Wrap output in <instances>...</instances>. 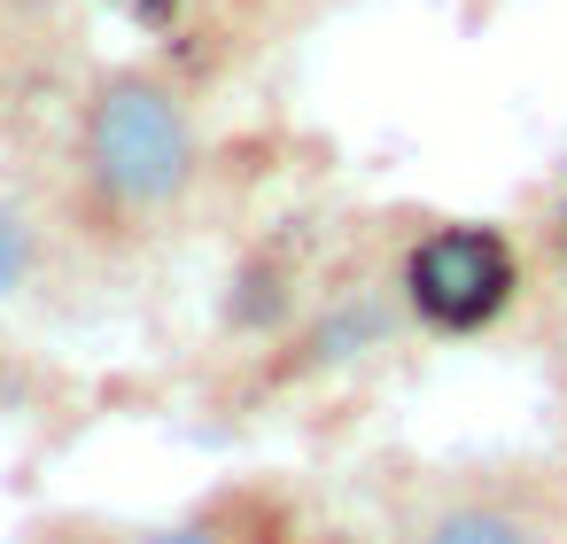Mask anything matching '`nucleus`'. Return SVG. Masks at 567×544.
Wrapping results in <instances>:
<instances>
[{
  "mask_svg": "<svg viewBox=\"0 0 567 544\" xmlns=\"http://www.w3.org/2000/svg\"><path fill=\"white\" fill-rule=\"evenodd\" d=\"M79 164H86V187L110 211H125V218L172 211L203 172V133H195L187 94L156 71H110L86 94Z\"/></svg>",
  "mask_w": 567,
  "mask_h": 544,
  "instance_id": "f257e3e1",
  "label": "nucleus"
},
{
  "mask_svg": "<svg viewBox=\"0 0 567 544\" xmlns=\"http://www.w3.org/2000/svg\"><path fill=\"white\" fill-rule=\"evenodd\" d=\"M420 544H544V528H536L520 505H497V497H458V505H443V513L420 528Z\"/></svg>",
  "mask_w": 567,
  "mask_h": 544,
  "instance_id": "7ed1b4c3",
  "label": "nucleus"
},
{
  "mask_svg": "<svg viewBox=\"0 0 567 544\" xmlns=\"http://www.w3.org/2000/svg\"><path fill=\"white\" fill-rule=\"evenodd\" d=\"M141 544H234V528H226L218 513H187V521H172V528H148Z\"/></svg>",
  "mask_w": 567,
  "mask_h": 544,
  "instance_id": "423d86ee",
  "label": "nucleus"
},
{
  "mask_svg": "<svg viewBox=\"0 0 567 544\" xmlns=\"http://www.w3.org/2000/svg\"><path fill=\"white\" fill-rule=\"evenodd\" d=\"M373 342H381V311H373V304H342V311L311 335V350H319L327 366H334V358H358V350H373Z\"/></svg>",
  "mask_w": 567,
  "mask_h": 544,
  "instance_id": "20e7f679",
  "label": "nucleus"
},
{
  "mask_svg": "<svg viewBox=\"0 0 567 544\" xmlns=\"http://www.w3.org/2000/svg\"><path fill=\"white\" fill-rule=\"evenodd\" d=\"M32 257H40V249H32V226L0 203V296H17V288L32 280Z\"/></svg>",
  "mask_w": 567,
  "mask_h": 544,
  "instance_id": "39448f33",
  "label": "nucleus"
},
{
  "mask_svg": "<svg viewBox=\"0 0 567 544\" xmlns=\"http://www.w3.org/2000/svg\"><path fill=\"white\" fill-rule=\"evenodd\" d=\"M544 234H551V249H559V265H567V179H559V195H551V211H544Z\"/></svg>",
  "mask_w": 567,
  "mask_h": 544,
  "instance_id": "0eeeda50",
  "label": "nucleus"
},
{
  "mask_svg": "<svg viewBox=\"0 0 567 544\" xmlns=\"http://www.w3.org/2000/svg\"><path fill=\"white\" fill-rule=\"evenodd\" d=\"M404 311L435 335H482L520 296V249L497 226H435L396 265Z\"/></svg>",
  "mask_w": 567,
  "mask_h": 544,
  "instance_id": "f03ea898",
  "label": "nucleus"
},
{
  "mask_svg": "<svg viewBox=\"0 0 567 544\" xmlns=\"http://www.w3.org/2000/svg\"><path fill=\"white\" fill-rule=\"evenodd\" d=\"M117 9H125V17H141V24H164L179 0H117Z\"/></svg>",
  "mask_w": 567,
  "mask_h": 544,
  "instance_id": "6e6552de",
  "label": "nucleus"
}]
</instances>
